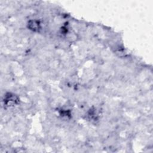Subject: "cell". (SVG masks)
I'll list each match as a JSON object with an SVG mask.
<instances>
[{
  "mask_svg": "<svg viewBox=\"0 0 153 153\" xmlns=\"http://www.w3.org/2000/svg\"><path fill=\"white\" fill-rule=\"evenodd\" d=\"M28 28L34 32H38L41 29V23L37 20H30L27 23Z\"/></svg>",
  "mask_w": 153,
  "mask_h": 153,
  "instance_id": "obj_1",
  "label": "cell"
}]
</instances>
